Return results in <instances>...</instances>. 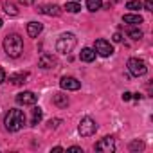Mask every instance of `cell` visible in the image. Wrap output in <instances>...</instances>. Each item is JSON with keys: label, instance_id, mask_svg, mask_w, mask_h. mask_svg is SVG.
Returning a JSON list of instances; mask_svg holds the SVG:
<instances>
[{"label": "cell", "instance_id": "obj_27", "mask_svg": "<svg viewBox=\"0 0 153 153\" xmlns=\"http://www.w3.org/2000/svg\"><path fill=\"white\" fill-rule=\"evenodd\" d=\"M36 2V0H20V4H24V6H33Z\"/></svg>", "mask_w": 153, "mask_h": 153}, {"label": "cell", "instance_id": "obj_31", "mask_svg": "<svg viewBox=\"0 0 153 153\" xmlns=\"http://www.w3.org/2000/svg\"><path fill=\"white\" fill-rule=\"evenodd\" d=\"M52 151H63V148L61 146H56V148H52Z\"/></svg>", "mask_w": 153, "mask_h": 153}, {"label": "cell", "instance_id": "obj_8", "mask_svg": "<svg viewBox=\"0 0 153 153\" xmlns=\"http://www.w3.org/2000/svg\"><path fill=\"white\" fill-rule=\"evenodd\" d=\"M59 87L63 90H79L81 88V83L76 79V78H72V76H63L61 81H59Z\"/></svg>", "mask_w": 153, "mask_h": 153}, {"label": "cell", "instance_id": "obj_32", "mask_svg": "<svg viewBox=\"0 0 153 153\" xmlns=\"http://www.w3.org/2000/svg\"><path fill=\"white\" fill-rule=\"evenodd\" d=\"M0 27H2V18H0Z\"/></svg>", "mask_w": 153, "mask_h": 153}, {"label": "cell", "instance_id": "obj_1", "mask_svg": "<svg viewBox=\"0 0 153 153\" xmlns=\"http://www.w3.org/2000/svg\"><path fill=\"white\" fill-rule=\"evenodd\" d=\"M4 51L7 52L9 58H20L24 52V40L20 34L11 33L4 38Z\"/></svg>", "mask_w": 153, "mask_h": 153}, {"label": "cell", "instance_id": "obj_20", "mask_svg": "<svg viewBox=\"0 0 153 153\" xmlns=\"http://www.w3.org/2000/svg\"><path fill=\"white\" fill-rule=\"evenodd\" d=\"M142 7V2L140 0H130V2H126V9H131V11H137Z\"/></svg>", "mask_w": 153, "mask_h": 153}, {"label": "cell", "instance_id": "obj_9", "mask_svg": "<svg viewBox=\"0 0 153 153\" xmlns=\"http://www.w3.org/2000/svg\"><path fill=\"white\" fill-rule=\"evenodd\" d=\"M36 11L42 13V15H47V16H59V15H61V7L56 6V4H43V6H40Z\"/></svg>", "mask_w": 153, "mask_h": 153}, {"label": "cell", "instance_id": "obj_15", "mask_svg": "<svg viewBox=\"0 0 153 153\" xmlns=\"http://www.w3.org/2000/svg\"><path fill=\"white\" fill-rule=\"evenodd\" d=\"M25 79H27V72H20V74L9 76V83H11V85H24Z\"/></svg>", "mask_w": 153, "mask_h": 153}, {"label": "cell", "instance_id": "obj_16", "mask_svg": "<svg viewBox=\"0 0 153 153\" xmlns=\"http://www.w3.org/2000/svg\"><path fill=\"white\" fill-rule=\"evenodd\" d=\"M123 22L130 24V25H139V24H142V16L140 15H124Z\"/></svg>", "mask_w": 153, "mask_h": 153}, {"label": "cell", "instance_id": "obj_7", "mask_svg": "<svg viewBox=\"0 0 153 153\" xmlns=\"http://www.w3.org/2000/svg\"><path fill=\"white\" fill-rule=\"evenodd\" d=\"M96 151H103V153H112V151H115L114 137H103V139L96 144Z\"/></svg>", "mask_w": 153, "mask_h": 153}, {"label": "cell", "instance_id": "obj_25", "mask_svg": "<svg viewBox=\"0 0 153 153\" xmlns=\"http://www.w3.org/2000/svg\"><path fill=\"white\" fill-rule=\"evenodd\" d=\"M6 81V70L4 68H0V85H2Z\"/></svg>", "mask_w": 153, "mask_h": 153}, {"label": "cell", "instance_id": "obj_23", "mask_svg": "<svg viewBox=\"0 0 153 153\" xmlns=\"http://www.w3.org/2000/svg\"><path fill=\"white\" fill-rule=\"evenodd\" d=\"M130 149H131V151H137V149H144V142H140V140H133V142L130 144Z\"/></svg>", "mask_w": 153, "mask_h": 153}, {"label": "cell", "instance_id": "obj_30", "mask_svg": "<svg viewBox=\"0 0 153 153\" xmlns=\"http://www.w3.org/2000/svg\"><path fill=\"white\" fill-rule=\"evenodd\" d=\"M144 7H146V11H151V0H146V2H144Z\"/></svg>", "mask_w": 153, "mask_h": 153}, {"label": "cell", "instance_id": "obj_11", "mask_svg": "<svg viewBox=\"0 0 153 153\" xmlns=\"http://www.w3.org/2000/svg\"><path fill=\"white\" fill-rule=\"evenodd\" d=\"M38 65H40L42 68H52V67L56 65V58H54L52 54H42L40 59H38Z\"/></svg>", "mask_w": 153, "mask_h": 153}, {"label": "cell", "instance_id": "obj_6", "mask_svg": "<svg viewBox=\"0 0 153 153\" xmlns=\"http://www.w3.org/2000/svg\"><path fill=\"white\" fill-rule=\"evenodd\" d=\"M94 51H96L99 56H103V58H108V56L114 54V47H112L110 42H106V40H96Z\"/></svg>", "mask_w": 153, "mask_h": 153}, {"label": "cell", "instance_id": "obj_5", "mask_svg": "<svg viewBox=\"0 0 153 153\" xmlns=\"http://www.w3.org/2000/svg\"><path fill=\"white\" fill-rule=\"evenodd\" d=\"M128 70H130V74L131 76H144L146 72H148V67H146V63L142 61V59H139V58H130L128 59Z\"/></svg>", "mask_w": 153, "mask_h": 153}, {"label": "cell", "instance_id": "obj_22", "mask_svg": "<svg viewBox=\"0 0 153 153\" xmlns=\"http://www.w3.org/2000/svg\"><path fill=\"white\" fill-rule=\"evenodd\" d=\"M128 36H130L131 40H140V38H142V31H140V29H130V31H128Z\"/></svg>", "mask_w": 153, "mask_h": 153}, {"label": "cell", "instance_id": "obj_26", "mask_svg": "<svg viewBox=\"0 0 153 153\" xmlns=\"http://www.w3.org/2000/svg\"><path fill=\"white\" fill-rule=\"evenodd\" d=\"M68 151H78V153H83V149H81L79 146H70V148H68Z\"/></svg>", "mask_w": 153, "mask_h": 153}, {"label": "cell", "instance_id": "obj_21", "mask_svg": "<svg viewBox=\"0 0 153 153\" xmlns=\"http://www.w3.org/2000/svg\"><path fill=\"white\" fill-rule=\"evenodd\" d=\"M4 11H6L9 16H16V15H18V9H16L13 4H7V2L4 4Z\"/></svg>", "mask_w": 153, "mask_h": 153}, {"label": "cell", "instance_id": "obj_17", "mask_svg": "<svg viewBox=\"0 0 153 153\" xmlns=\"http://www.w3.org/2000/svg\"><path fill=\"white\" fill-rule=\"evenodd\" d=\"M65 9H67V13H79L81 11V6H79V2H67L65 4Z\"/></svg>", "mask_w": 153, "mask_h": 153}, {"label": "cell", "instance_id": "obj_2", "mask_svg": "<svg viewBox=\"0 0 153 153\" xmlns=\"http://www.w3.org/2000/svg\"><path fill=\"white\" fill-rule=\"evenodd\" d=\"M4 124H6V130L9 131H18L24 128L25 124V114L18 108H11L7 114H6V119H4Z\"/></svg>", "mask_w": 153, "mask_h": 153}, {"label": "cell", "instance_id": "obj_19", "mask_svg": "<svg viewBox=\"0 0 153 153\" xmlns=\"http://www.w3.org/2000/svg\"><path fill=\"white\" fill-rule=\"evenodd\" d=\"M101 6H103L101 0H87V7H88V11H92V13H96L97 9H101Z\"/></svg>", "mask_w": 153, "mask_h": 153}, {"label": "cell", "instance_id": "obj_3", "mask_svg": "<svg viewBox=\"0 0 153 153\" xmlns=\"http://www.w3.org/2000/svg\"><path fill=\"white\" fill-rule=\"evenodd\" d=\"M76 47V36L72 33H63L58 42H56V51L61 52V54H68L72 52V49Z\"/></svg>", "mask_w": 153, "mask_h": 153}, {"label": "cell", "instance_id": "obj_18", "mask_svg": "<svg viewBox=\"0 0 153 153\" xmlns=\"http://www.w3.org/2000/svg\"><path fill=\"white\" fill-rule=\"evenodd\" d=\"M42 117H43V110H42L40 106L33 108V121H31V124H38V123L42 121Z\"/></svg>", "mask_w": 153, "mask_h": 153}, {"label": "cell", "instance_id": "obj_12", "mask_svg": "<svg viewBox=\"0 0 153 153\" xmlns=\"http://www.w3.org/2000/svg\"><path fill=\"white\" fill-rule=\"evenodd\" d=\"M42 31H43V25H42L40 22H29V24H27V34H29L31 38H36Z\"/></svg>", "mask_w": 153, "mask_h": 153}, {"label": "cell", "instance_id": "obj_24", "mask_svg": "<svg viewBox=\"0 0 153 153\" xmlns=\"http://www.w3.org/2000/svg\"><path fill=\"white\" fill-rule=\"evenodd\" d=\"M59 123H61V119H51L49 121V128H56Z\"/></svg>", "mask_w": 153, "mask_h": 153}, {"label": "cell", "instance_id": "obj_13", "mask_svg": "<svg viewBox=\"0 0 153 153\" xmlns=\"http://www.w3.org/2000/svg\"><path fill=\"white\" fill-rule=\"evenodd\" d=\"M79 58H81V61L90 63V61H94V59H96V51H94V49H90V47H85V49L79 52Z\"/></svg>", "mask_w": 153, "mask_h": 153}, {"label": "cell", "instance_id": "obj_10", "mask_svg": "<svg viewBox=\"0 0 153 153\" xmlns=\"http://www.w3.org/2000/svg\"><path fill=\"white\" fill-rule=\"evenodd\" d=\"M36 99H38V96L34 94V92H29V90H25V92H20L18 96H16V103L18 105H34L36 103Z\"/></svg>", "mask_w": 153, "mask_h": 153}, {"label": "cell", "instance_id": "obj_4", "mask_svg": "<svg viewBox=\"0 0 153 153\" xmlns=\"http://www.w3.org/2000/svg\"><path fill=\"white\" fill-rule=\"evenodd\" d=\"M96 130H97V124H96L94 119H90V117H83V119L79 121L78 131H79L81 137H90V135L96 133Z\"/></svg>", "mask_w": 153, "mask_h": 153}, {"label": "cell", "instance_id": "obj_28", "mask_svg": "<svg viewBox=\"0 0 153 153\" xmlns=\"http://www.w3.org/2000/svg\"><path fill=\"white\" fill-rule=\"evenodd\" d=\"M121 40H123V36H121V33H115V34H114V42H117V43H119Z\"/></svg>", "mask_w": 153, "mask_h": 153}, {"label": "cell", "instance_id": "obj_14", "mask_svg": "<svg viewBox=\"0 0 153 153\" xmlns=\"http://www.w3.org/2000/svg\"><path fill=\"white\" fill-rule=\"evenodd\" d=\"M52 103H54L58 108H67V106H68V97H67L65 94H54Z\"/></svg>", "mask_w": 153, "mask_h": 153}, {"label": "cell", "instance_id": "obj_29", "mask_svg": "<svg viewBox=\"0 0 153 153\" xmlns=\"http://www.w3.org/2000/svg\"><path fill=\"white\" fill-rule=\"evenodd\" d=\"M130 99H131V94L130 92H124L123 94V101H130Z\"/></svg>", "mask_w": 153, "mask_h": 153}, {"label": "cell", "instance_id": "obj_33", "mask_svg": "<svg viewBox=\"0 0 153 153\" xmlns=\"http://www.w3.org/2000/svg\"><path fill=\"white\" fill-rule=\"evenodd\" d=\"M72 2H78V0H72Z\"/></svg>", "mask_w": 153, "mask_h": 153}]
</instances>
